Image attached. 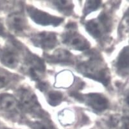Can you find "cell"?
Here are the masks:
<instances>
[{"label": "cell", "instance_id": "2e32d148", "mask_svg": "<svg viewBox=\"0 0 129 129\" xmlns=\"http://www.w3.org/2000/svg\"><path fill=\"white\" fill-rule=\"evenodd\" d=\"M63 99V94L59 91H49L47 93V101L51 106L59 105Z\"/></svg>", "mask_w": 129, "mask_h": 129}, {"label": "cell", "instance_id": "44dd1931", "mask_svg": "<svg viewBox=\"0 0 129 129\" xmlns=\"http://www.w3.org/2000/svg\"><path fill=\"white\" fill-rule=\"evenodd\" d=\"M7 129H9V128H7Z\"/></svg>", "mask_w": 129, "mask_h": 129}, {"label": "cell", "instance_id": "4fadbf2b", "mask_svg": "<svg viewBox=\"0 0 129 129\" xmlns=\"http://www.w3.org/2000/svg\"><path fill=\"white\" fill-rule=\"evenodd\" d=\"M129 66V51L128 47L126 46L119 53L117 58L116 66L118 71L121 74H126L128 71Z\"/></svg>", "mask_w": 129, "mask_h": 129}, {"label": "cell", "instance_id": "52a82bcc", "mask_svg": "<svg viewBox=\"0 0 129 129\" xmlns=\"http://www.w3.org/2000/svg\"><path fill=\"white\" fill-rule=\"evenodd\" d=\"M63 43L70 48L77 51H85L89 49L87 40L73 30H69L63 36Z\"/></svg>", "mask_w": 129, "mask_h": 129}, {"label": "cell", "instance_id": "9a60e30c", "mask_svg": "<svg viewBox=\"0 0 129 129\" xmlns=\"http://www.w3.org/2000/svg\"><path fill=\"white\" fill-rule=\"evenodd\" d=\"M74 78L72 73L70 71H63L59 73L57 77L56 85L57 86H70L73 83Z\"/></svg>", "mask_w": 129, "mask_h": 129}, {"label": "cell", "instance_id": "ac0fdd59", "mask_svg": "<svg viewBox=\"0 0 129 129\" xmlns=\"http://www.w3.org/2000/svg\"><path fill=\"white\" fill-rule=\"evenodd\" d=\"M101 1H87L84 9V14L85 16L92 12L96 10L100 7Z\"/></svg>", "mask_w": 129, "mask_h": 129}, {"label": "cell", "instance_id": "5bb4252c", "mask_svg": "<svg viewBox=\"0 0 129 129\" xmlns=\"http://www.w3.org/2000/svg\"><path fill=\"white\" fill-rule=\"evenodd\" d=\"M52 4L60 12L64 14L69 16L73 10V4L71 1H52Z\"/></svg>", "mask_w": 129, "mask_h": 129}, {"label": "cell", "instance_id": "7c38bea8", "mask_svg": "<svg viewBox=\"0 0 129 129\" xmlns=\"http://www.w3.org/2000/svg\"><path fill=\"white\" fill-rule=\"evenodd\" d=\"M46 58L50 62L58 64H70L74 62L72 54L64 49H58L53 51L52 54L46 55Z\"/></svg>", "mask_w": 129, "mask_h": 129}, {"label": "cell", "instance_id": "5b68a950", "mask_svg": "<svg viewBox=\"0 0 129 129\" xmlns=\"http://www.w3.org/2000/svg\"><path fill=\"white\" fill-rule=\"evenodd\" d=\"M109 19L105 14H103L96 19L87 22L85 28L87 32L95 39L104 37L109 29Z\"/></svg>", "mask_w": 129, "mask_h": 129}, {"label": "cell", "instance_id": "3957f363", "mask_svg": "<svg viewBox=\"0 0 129 129\" xmlns=\"http://www.w3.org/2000/svg\"><path fill=\"white\" fill-rule=\"evenodd\" d=\"M24 71L34 80L40 82L45 73L46 66L44 61L34 54H27L24 60Z\"/></svg>", "mask_w": 129, "mask_h": 129}, {"label": "cell", "instance_id": "277c9868", "mask_svg": "<svg viewBox=\"0 0 129 129\" xmlns=\"http://www.w3.org/2000/svg\"><path fill=\"white\" fill-rule=\"evenodd\" d=\"M26 12L29 17L35 23L42 26H57L64 21V19L62 17L53 16L32 6H28Z\"/></svg>", "mask_w": 129, "mask_h": 129}, {"label": "cell", "instance_id": "d6986e66", "mask_svg": "<svg viewBox=\"0 0 129 129\" xmlns=\"http://www.w3.org/2000/svg\"><path fill=\"white\" fill-rule=\"evenodd\" d=\"M30 126L32 129H57L50 123L43 121L31 122Z\"/></svg>", "mask_w": 129, "mask_h": 129}, {"label": "cell", "instance_id": "8992f818", "mask_svg": "<svg viewBox=\"0 0 129 129\" xmlns=\"http://www.w3.org/2000/svg\"><path fill=\"white\" fill-rule=\"evenodd\" d=\"M78 99L84 102L85 105L96 112H102L108 109L109 102L107 98L99 93H89L77 95Z\"/></svg>", "mask_w": 129, "mask_h": 129}, {"label": "cell", "instance_id": "7a4b0ae2", "mask_svg": "<svg viewBox=\"0 0 129 129\" xmlns=\"http://www.w3.org/2000/svg\"><path fill=\"white\" fill-rule=\"evenodd\" d=\"M19 106L28 112L36 115L43 114L41 107L40 105L35 94L26 88H20L16 92Z\"/></svg>", "mask_w": 129, "mask_h": 129}, {"label": "cell", "instance_id": "6da1fadb", "mask_svg": "<svg viewBox=\"0 0 129 129\" xmlns=\"http://www.w3.org/2000/svg\"><path fill=\"white\" fill-rule=\"evenodd\" d=\"M77 70L85 77L107 86L111 77L107 67L99 57H92L78 64Z\"/></svg>", "mask_w": 129, "mask_h": 129}, {"label": "cell", "instance_id": "e0dca14e", "mask_svg": "<svg viewBox=\"0 0 129 129\" xmlns=\"http://www.w3.org/2000/svg\"><path fill=\"white\" fill-rule=\"evenodd\" d=\"M12 80V75L6 70L0 68V89L8 86Z\"/></svg>", "mask_w": 129, "mask_h": 129}, {"label": "cell", "instance_id": "9c48e42d", "mask_svg": "<svg viewBox=\"0 0 129 129\" xmlns=\"http://www.w3.org/2000/svg\"><path fill=\"white\" fill-rule=\"evenodd\" d=\"M20 57L18 52L11 46L0 48V63L10 69H14L18 66Z\"/></svg>", "mask_w": 129, "mask_h": 129}, {"label": "cell", "instance_id": "8fae6325", "mask_svg": "<svg viewBox=\"0 0 129 129\" xmlns=\"http://www.w3.org/2000/svg\"><path fill=\"white\" fill-rule=\"evenodd\" d=\"M19 104L14 96L8 93L0 94V111L12 114L17 111Z\"/></svg>", "mask_w": 129, "mask_h": 129}, {"label": "cell", "instance_id": "ffe728a7", "mask_svg": "<svg viewBox=\"0 0 129 129\" xmlns=\"http://www.w3.org/2000/svg\"><path fill=\"white\" fill-rule=\"evenodd\" d=\"M5 33V28L3 23L0 21V36H2L4 35Z\"/></svg>", "mask_w": 129, "mask_h": 129}, {"label": "cell", "instance_id": "30bf717a", "mask_svg": "<svg viewBox=\"0 0 129 129\" xmlns=\"http://www.w3.org/2000/svg\"><path fill=\"white\" fill-rule=\"evenodd\" d=\"M7 24L9 28L16 34L24 31L27 25L24 16L19 12H14L9 15L7 18Z\"/></svg>", "mask_w": 129, "mask_h": 129}, {"label": "cell", "instance_id": "ba28073f", "mask_svg": "<svg viewBox=\"0 0 129 129\" xmlns=\"http://www.w3.org/2000/svg\"><path fill=\"white\" fill-rule=\"evenodd\" d=\"M30 40L35 46L44 50L54 48L58 43L55 34L48 31L35 34L31 36Z\"/></svg>", "mask_w": 129, "mask_h": 129}]
</instances>
